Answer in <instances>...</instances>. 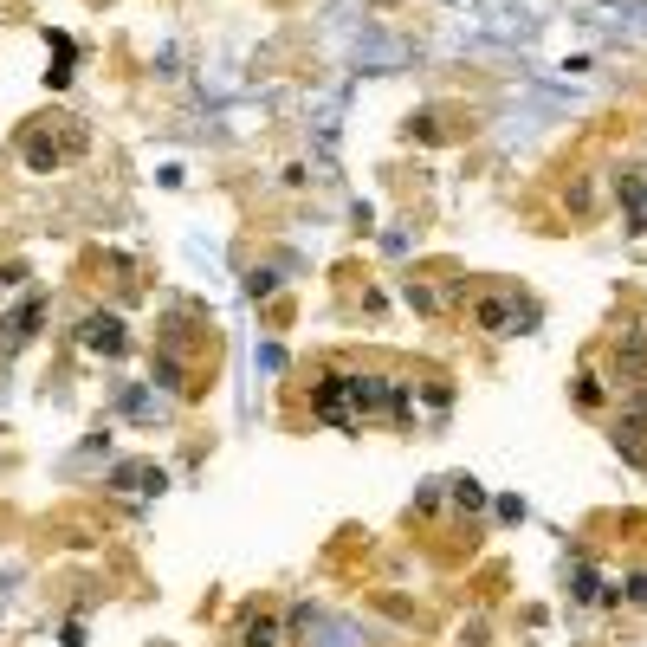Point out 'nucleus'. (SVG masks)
I'll list each match as a JSON object with an SVG mask.
<instances>
[{
	"mask_svg": "<svg viewBox=\"0 0 647 647\" xmlns=\"http://www.w3.org/2000/svg\"><path fill=\"white\" fill-rule=\"evenodd\" d=\"M214 369H220V337L214 318L201 324L195 311H169L156 324V350H149V389H169L182 402H201L214 389Z\"/></svg>",
	"mask_w": 647,
	"mask_h": 647,
	"instance_id": "f257e3e1",
	"label": "nucleus"
},
{
	"mask_svg": "<svg viewBox=\"0 0 647 647\" xmlns=\"http://www.w3.org/2000/svg\"><path fill=\"white\" fill-rule=\"evenodd\" d=\"M453 318L473 324L479 337H518V330L538 324V305H531L525 292H512V285L466 279V292H460V305H453Z\"/></svg>",
	"mask_w": 647,
	"mask_h": 647,
	"instance_id": "f03ea898",
	"label": "nucleus"
},
{
	"mask_svg": "<svg viewBox=\"0 0 647 647\" xmlns=\"http://www.w3.org/2000/svg\"><path fill=\"white\" fill-rule=\"evenodd\" d=\"M85 123L72 117V110H52V117H39V123H26L20 130V162L33 175H52V169H65V162H78L85 156Z\"/></svg>",
	"mask_w": 647,
	"mask_h": 647,
	"instance_id": "7ed1b4c3",
	"label": "nucleus"
},
{
	"mask_svg": "<svg viewBox=\"0 0 647 647\" xmlns=\"http://www.w3.org/2000/svg\"><path fill=\"white\" fill-rule=\"evenodd\" d=\"M78 343H85L91 356H123V350H130V324H123L117 311H85V324H78Z\"/></svg>",
	"mask_w": 647,
	"mask_h": 647,
	"instance_id": "20e7f679",
	"label": "nucleus"
},
{
	"mask_svg": "<svg viewBox=\"0 0 647 647\" xmlns=\"http://www.w3.org/2000/svg\"><path fill=\"white\" fill-rule=\"evenodd\" d=\"M39 318H46V292H26L20 305H13L7 318H0V324H7V330H0V343H7V350L33 343V337H39Z\"/></svg>",
	"mask_w": 647,
	"mask_h": 647,
	"instance_id": "39448f33",
	"label": "nucleus"
},
{
	"mask_svg": "<svg viewBox=\"0 0 647 647\" xmlns=\"http://www.w3.org/2000/svg\"><path fill=\"white\" fill-rule=\"evenodd\" d=\"M615 195L628 201V233L641 240V233H647V182H641L635 169H622V175H615Z\"/></svg>",
	"mask_w": 647,
	"mask_h": 647,
	"instance_id": "423d86ee",
	"label": "nucleus"
},
{
	"mask_svg": "<svg viewBox=\"0 0 647 647\" xmlns=\"http://www.w3.org/2000/svg\"><path fill=\"white\" fill-rule=\"evenodd\" d=\"M292 635H285V622L272 609H253L246 615V628H240V647H285Z\"/></svg>",
	"mask_w": 647,
	"mask_h": 647,
	"instance_id": "0eeeda50",
	"label": "nucleus"
},
{
	"mask_svg": "<svg viewBox=\"0 0 647 647\" xmlns=\"http://www.w3.org/2000/svg\"><path fill=\"white\" fill-rule=\"evenodd\" d=\"M110 486H117V492H162V486H169V473H162V466H149V460H130V466H117V473H110Z\"/></svg>",
	"mask_w": 647,
	"mask_h": 647,
	"instance_id": "6e6552de",
	"label": "nucleus"
},
{
	"mask_svg": "<svg viewBox=\"0 0 647 647\" xmlns=\"http://www.w3.org/2000/svg\"><path fill=\"white\" fill-rule=\"evenodd\" d=\"M440 492L453 499V512H479V505H486V486H479V479H466V473H453Z\"/></svg>",
	"mask_w": 647,
	"mask_h": 647,
	"instance_id": "1a4fd4ad",
	"label": "nucleus"
},
{
	"mask_svg": "<svg viewBox=\"0 0 647 647\" xmlns=\"http://www.w3.org/2000/svg\"><path fill=\"white\" fill-rule=\"evenodd\" d=\"M622 602H628V609H647V570L622 576Z\"/></svg>",
	"mask_w": 647,
	"mask_h": 647,
	"instance_id": "9d476101",
	"label": "nucleus"
},
{
	"mask_svg": "<svg viewBox=\"0 0 647 647\" xmlns=\"http://www.w3.org/2000/svg\"><path fill=\"white\" fill-rule=\"evenodd\" d=\"M272 285H279V279H272V272H259V266H253V272H246V292H253V298H266V292H272Z\"/></svg>",
	"mask_w": 647,
	"mask_h": 647,
	"instance_id": "9b49d317",
	"label": "nucleus"
}]
</instances>
